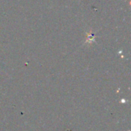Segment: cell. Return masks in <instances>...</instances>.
<instances>
[{"instance_id":"cell-1","label":"cell","mask_w":131,"mask_h":131,"mask_svg":"<svg viewBox=\"0 0 131 131\" xmlns=\"http://www.w3.org/2000/svg\"><path fill=\"white\" fill-rule=\"evenodd\" d=\"M94 41H95V35H94V34L92 33L91 31L87 32L85 43L88 44V45H90V44H92V42H94Z\"/></svg>"}]
</instances>
